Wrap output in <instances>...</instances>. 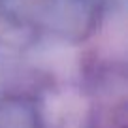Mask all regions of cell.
<instances>
[{
  "instance_id": "6da1fadb",
  "label": "cell",
  "mask_w": 128,
  "mask_h": 128,
  "mask_svg": "<svg viewBox=\"0 0 128 128\" xmlns=\"http://www.w3.org/2000/svg\"><path fill=\"white\" fill-rule=\"evenodd\" d=\"M0 128H40V115L23 96H0Z\"/></svg>"
}]
</instances>
